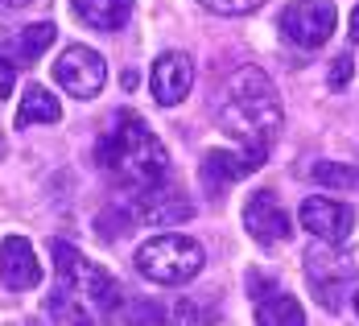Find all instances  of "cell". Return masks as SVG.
Returning <instances> with one entry per match:
<instances>
[{"label":"cell","mask_w":359,"mask_h":326,"mask_svg":"<svg viewBox=\"0 0 359 326\" xmlns=\"http://www.w3.org/2000/svg\"><path fill=\"white\" fill-rule=\"evenodd\" d=\"M50 256H54V293L46 297V314L58 326H104L124 301L120 281L67 240H54Z\"/></svg>","instance_id":"6da1fadb"},{"label":"cell","mask_w":359,"mask_h":326,"mask_svg":"<svg viewBox=\"0 0 359 326\" xmlns=\"http://www.w3.org/2000/svg\"><path fill=\"white\" fill-rule=\"evenodd\" d=\"M281 95L273 87V79L256 67H240L223 83V100H219V124L231 133V141L248 153L269 157L273 141L281 137Z\"/></svg>","instance_id":"7a4b0ae2"},{"label":"cell","mask_w":359,"mask_h":326,"mask_svg":"<svg viewBox=\"0 0 359 326\" xmlns=\"http://www.w3.org/2000/svg\"><path fill=\"white\" fill-rule=\"evenodd\" d=\"M100 165L124 190L144 194V190L161 186L170 161H165V145L153 137V128L144 124L141 111H116L108 137L100 141Z\"/></svg>","instance_id":"3957f363"},{"label":"cell","mask_w":359,"mask_h":326,"mask_svg":"<svg viewBox=\"0 0 359 326\" xmlns=\"http://www.w3.org/2000/svg\"><path fill=\"white\" fill-rule=\"evenodd\" d=\"M203 264H207L203 244L190 236H178V231L153 236L137 248V269L153 285H186L203 273Z\"/></svg>","instance_id":"277c9868"},{"label":"cell","mask_w":359,"mask_h":326,"mask_svg":"<svg viewBox=\"0 0 359 326\" xmlns=\"http://www.w3.org/2000/svg\"><path fill=\"white\" fill-rule=\"evenodd\" d=\"M306 277H310L314 297L326 310H339L343 306V290L355 285L359 277V260L347 248H314V252H306Z\"/></svg>","instance_id":"5b68a950"},{"label":"cell","mask_w":359,"mask_h":326,"mask_svg":"<svg viewBox=\"0 0 359 326\" xmlns=\"http://www.w3.org/2000/svg\"><path fill=\"white\" fill-rule=\"evenodd\" d=\"M334 21H339V13L330 0H293L281 13V34L302 50H318L323 41H330Z\"/></svg>","instance_id":"8992f818"},{"label":"cell","mask_w":359,"mask_h":326,"mask_svg":"<svg viewBox=\"0 0 359 326\" xmlns=\"http://www.w3.org/2000/svg\"><path fill=\"white\" fill-rule=\"evenodd\" d=\"M54 79L62 91H71L74 100H95L104 91L108 79V62L91 50V46H67L62 58L54 62Z\"/></svg>","instance_id":"52a82bcc"},{"label":"cell","mask_w":359,"mask_h":326,"mask_svg":"<svg viewBox=\"0 0 359 326\" xmlns=\"http://www.w3.org/2000/svg\"><path fill=\"white\" fill-rule=\"evenodd\" d=\"M302 227L314 236V240H323V244H343L347 236H351V227H355V211L347 207V203H334V198H323V194H314V198H306L302 203Z\"/></svg>","instance_id":"ba28073f"},{"label":"cell","mask_w":359,"mask_h":326,"mask_svg":"<svg viewBox=\"0 0 359 326\" xmlns=\"http://www.w3.org/2000/svg\"><path fill=\"white\" fill-rule=\"evenodd\" d=\"M264 157L248 153V149H211L203 153V165H198V178L207 186V194H227V186L240 178H248L252 170H260Z\"/></svg>","instance_id":"9c48e42d"},{"label":"cell","mask_w":359,"mask_h":326,"mask_svg":"<svg viewBox=\"0 0 359 326\" xmlns=\"http://www.w3.org/2000/svg\"><path fill=\"white\" fill-rule=\"evenodd\" d=\"M244 223H248V236L256 244H264V248H273V244H281V240L293 236L289 211L281 207V198L273 190H256L252 194L248 207H244Z\"/></svg>","instance_id":"30bf717a"},{"label":"cell","mask_w":359,"mask_h":326,"mask_svg":"<svg viewBox=\"0 0 359 326\" xmlns=\"http://www.w3.org/2000/svg\"><path fill=\"white\" fill-rule=\"evenodd\" d=\"M190 83H194V62L190 54L182 50H165L157 62H153V74H149V87H153V100L161 108H174L190 95Z\"/></svg>","instance_id":"8fae6325"},{"label":"cell","mask_w":359,"mask_h":326,"mask_svg":"<svg viewBox=\"0 0 359 326\" xmlns=\"http://www.w3.org/2000/svg\"><path fill=\"white\" fill-rule=\"evenodd\" d=\"M0 281H4V290H17V293L34 290L41 281V264H37V256L25 236H8L0 244Z\"/></svg>","instance_id":"7c38bea8"},{"label":"cell","mask_w":359,"mask_h":326,"mask_svg":"<svg viewBox=\"0 0 359 326\" xmlns=\"http://www.w3.org/2000/svg\"><path fill=\"white\" fill-rule=\"evenodd\" d=\"M128 322L133 326H194L198 310L186 297H141V301H133Z\"/></svg>","instance_id":"4fadbf2b"},{"label":"cell","mask_w":359,"mask_h":326,"mask_svg":"<svg viewBox=\"0 0 359 326\" xmlns=\"http://www.w3.org/2000/svg\"><path fill=\"white\" fill-rule=\"evenodd\" d=\"M186 215H194V207L178 186H153V190L137 194V219H144V223H178Z\"/></svg>","instance_id":"5bb4252c"},{"label":"cell","mask_w":359,"mask_h":326,"mask_svg":"<svg viewBox=\"0 0 359 326\" xmlns=\"http://www.w3.org/2000/svg\"><path fill=\"white\" fill-rule=\"evenodd\" d=\"M54 37H58V29L50 25V21H37V25H25L21 34H13L8 41H4V54L13 58V62H25V67H34L37 58L54 46Z\"/></svg>","instance_id":"9a60e30c"},{"label":"cell","mask_w":359,"mask_h":326,"mask_svg":"<svg viewBox=\"0 0 359 326\" xmlns=\"http://www.w3.org/2000/svg\"><path fill=\"white\" fill-rule=\"evenodd\" d=\"M256 326H306V314L289 293L273 290L264 297H256Z\"/></svg>","instance_id":"2e32d148"},{"label":"cell","mask_w":359,"mask_h":326,"mask_svg":"<svg viewBox=\"0 0 359 326\" xmlns=\"http://www.w3.org/2000/svg\"><path fill=\"white\" fill-rule=\"evenodd\" d=\"M74 13L87 21V25H95V29H120L124 21H128V13H133V0H71Z\"/></svg>","instance_id":"e0dca14e"},{"label":"cell","mask_w":359,"mask_h":326,"mask_svg":"<svg viewBox=\"0 0 359 326\" xmlns=\"http://www.w3.org/2000/svg\"><path fill=\"white\" fill-rule=\"evenodd\" d=\"M54 120H62L58 100H54L46 87L29 83V87H25V100H21V108H17V124L25 128V124H54Z\"/></svg>","instance_id":"ac0fdd59"},{"label":"cell","mask_w":359,"mask_h":326,"mask_svg":"<svg viewBox=\"0 0 359 326\" xmlns=\"http://www.w3.org/2000/svg\"><path fill=\"white\" fill-rule=\"evenodd\" d=\"M310 174H314V182L334 186V190H347V186H355V182H359V170H355V165H339V161H318Z\"/></svg>","instance_id":"d6986e66"},{"label":"cell","mask_w":359,"mask_h":326,"mask_svg":"<svg viewBox=\"0 0 359 326\" xmlns=\"http://www.w3.org/2000/svg\"><path fill=\"white\" fill-rule=\"evenodd\" d=\"M198 4L211 13H223V17H240V13H252L260 0H198Z\"/></svg>","instance_id":"ffe728a7"},{"label":"cell","mask_w":359,"mask_h":326,"mask_svg":"<svg viewBox=\"0 0 359 326\" xmlns=\"http://www.w3.org/2000/svg\"><path fill=\"white\" fill-rule=\"evenodd\" d=\"M351 71H355V58H351V54H339V58H334V71H330V87L343 91L347 79H351Z\"/></svg>","instance_id":"44dd1931"},{"label":"cell","mask_w":359,"mask_h":326,"mask_svg":"<svg viewBox=\"0 0 359 326\" xmlns=\"http://www.w3.org/2000/svg\"><path fill=\"white\" fill-rule=\"evenodd\" d=\"M13 79H17V74H13V62L0 58V95H13Z\"/></svg>","instance_id":"7402d4cb"},{"label":"cell","mask_w":359,"mask_h":326,"mask_svg":"<svg viewBox=\"0 0 359 326\" xmlns=\"http://www.w3.org/2000/svg\"><path fill=\"white\" fill-rule=\"evenodd\" d=\"M351 41H359V4H355V13H351Z\"/></svg>","instance_id":"603a6c76"},{"label":"cell","mask_w":359,"mask_h":326,"mask_svg":"<svg viewBox=\"0 0 359 326\" xmlns=\"http://www.w3.org/2000/svg\"><path fill=\"white\" fill-rule=\"evenodd\" d=\"M0 4H4V8H25L29 0H0Z\"/></svg>","instance_id":"cb8c5ba5"},{"label":"cell","mask_w":359,"mask_h":326,"mask_svg":"<svg viewBox=\"0 0 359 326\" xmlns=\"http://www.w3.org/2000/svg\"><path fill=\"white\" fill-rule=\"evenodd\" d=\"M25 326H50V322H41V318H29V322H25Z\"/></svg>","instance_id":"d4e9b609"},{"label":"cell","mask_w":359,"mask_h":326,"mask_svg":"<svg viewBox=\"0 0 359 326\" xmlns=\"http://www.w3.org/2000/svg\"><path fill=\"white\" fill-rule=\"evenodd\" d=\"M355 310H359V290H355Z\"/></svg>","instance_id":"484cf974"}]
</instances>
